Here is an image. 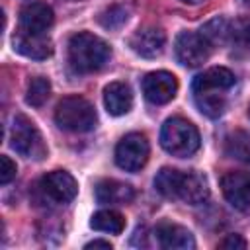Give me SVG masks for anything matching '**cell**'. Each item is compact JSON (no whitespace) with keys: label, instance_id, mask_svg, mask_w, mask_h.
Returning <instances> with one entry per match:
<instances>
[{"label":"cell","instance_id":"cell-6","mask_svg":"<svg viewBox=\"0 0 250 250\" xmlns=\"http://www.w3.org/2000/svg\"><path fill=\"white\" fill-rule=\"evenodd\" d=\"M148 141L143 133H129L125 135L115 146V162L125 172L141 170L148 160Z\"/></svg>","mask_w":250,"mask_h":250},{"label":"cell","instance_id":"cell-26","mask_svg":"<svg viewBox=\"0 0 250 250\" xmlns=\"http://www.w3.org/2000/svg\"><path fill=\"white\" fill-rule=\"evenodd\" d=\"M221 248H227V250H234V248H246V240L240 236V234H227L221 242H219Z\"/></svg>","mask_w":250,"mask_h":250},{"label":"cell","instance_id":"cell-18","mask_svg":"<svg viewBox=\"0 0 250 250\" xmlns=\"http://www.w3.org/2000/svg\"><path fill=\"white\" fill-rule=\"evenodd\" d=\"M232 31H234V23H230L225 18H213L211 21H207L201 27V35L209 41V45H225L229 39H232Z\"/></svg>","mask_w":250,"mask_h":250},{"label":"cell","instance_id":"cell-30","mask_svg":"<svg viewBox=\"0 0 250 250\" xmlns=\"http://www.w3.org/2000/svg\"><path fill=\"white\" fill-rule=\"evenodd\" d=\"M248 117H250V105H248Z\"/></svg>","mask_w":250,"mask_h":250},{"label":"cell","instance_id":"cell-25","mask_svg":"<svg viewBox=\"0 0 250 250\" xmlns=\"http://www.w3.org/2000/svg\"><path fill=\"white\" fill-rule=\"evenodd\" d=\"M232 39L240 41L246 49H250V23H234V31H232Z\"/></svg>","mask_w":250,"mask_h":250},{"label":"cell","instance_id":"cell-11","mask_svg":"<svg viewBox=\"0 0 250 250\" xmlns=\"http://www.w3.org/2000/svg\"><path fill=\"white\" fill-rule=\"evenodd\" d=\"M53 8L45 2H29L20 12V31L43 35L53 25Z\"/></svg>","mask_w":250,"mask_h":250},{"label":"cell","instance_id":"cell-22","mask_svg":"<svg viewBox=\"0 0 250 250\" xmlns=\"http://www.w3.org/2000/svg\"><path fill=\"white\" fill-rule=\"evenodd\" d=\"M51 96V82L45 76H33L27 84L25 92V102L33 107H41Z\"/></svg>","mask_w":250,"mask_h":250},{"label":"cell","instance_id":"cell-8","mask_svg":"<svg viewBox=\"0 0 250 250\" xmlns=\"http://www.w3.org/2000/svg\"><path fill=\"white\" fill-rule=\"evenodd\" d=\"M176 92H178V80L168 70H154L143 78V94L154 105L168 104L170 100H174Z\"/></svg>","mask_w":250,"mask_h":250},{"label":"cell","instance_id":"cell-2","mask_svg":"<svg viewBox=\"0 0 250 250\" xmlns=\"http://www.w3.org/2000/svg\"><path fill=\"white\" fill-rule=\"evenodd\" d=\"M111 57L109 45L88 31H80L68 41V62L76 72H96Z\"/></svg>","mask_w":250,"mask_h":250},{"label":"cell","instance_id":"cell-28","mask_svg":"<svg viewBox=\"0 0 250 250\" xmlns=\"http://www.w3.org/2000/svg\"><path fill=\"white\" fill-rule=\"evenodd\" d=\"M182 2H186V4H201L205 0H182Z\"/></svg>","mask_w":250,"mask_h":250},{"label":"cell","instance_id":"cell-19","mask_svg":"<svg viewBox=\"0 0 250 250\" xmlns=\"http://www.w3.org/2000/svg\"><path fill=\"white\" fill-rule=\"evenodd\" d=\"M90 225L94 230H102V232H109V234H121V230L125 229V219L119 211L102 209L92 217Z\"/></svg>","mask_w":250,"mask_h":250},{"label":"cell","instance_id":"cell-27","mask_svg":"<svg viewBox=\"0 0 250 250\" xmlns=\"http://www.w3.org/2000/svg\"><path fill=\"white\" fill-rule=\"evenodd\" d=\"M84 248H105V250H111V244H109V240H100V238H96V240L88 242Z\"/></svg>","mask_w":250,"mask_h":250},{"label":"cell","instance_id":"cell-23","mask_svg":"<svg viewBox=\"0 0 250 250\" xmlns=\"http://www.w3.org/2000/svg\"><path fill=\"white\" fill-rule=\"evenodd\" d=\"M129 18V8L123 6V4H115V6H109L105 8L100 16H98V21L105 27V29H117L121 27Z\"/></svg>","mask_w":250,"mask_h":250},{"label":"cell","instance_id":"cell-24","mask_svg":"<svg viewBox=\"0 0 250 250\" xmlns=\"http://www.w3.org/2000/svg\"><path fill=\"white\" fill-rule=\"evenodd\" d=\"M16 172H18L16 162H14L10 156L2 154V156H0V184H2V186L10 184V182L16 178Z\"/></svg>","mask_w":250,"mask_h":250},{"label":"cell","instance_id":"cell-17","mask_svg":"<svg viewBox=\"0 0 250 250\" xmlns=\"http://www.w3.org/2000/svg\"><path fill=\"white\" fill-rule=\"evenodd\" d=\"M135 197V189L119 180H102L96 186V199L104 205H123Z\"/></svg>","mask_w":250,"mask_h":250},{"label":"cell","instance_id":"cell-21","mask_svg":"<svg viewBox=\"0 0 250 250\" xmlns=\"http://www.w3.org/2000/svg\"><path fill=\"white\" fill-rule=\"evenodd\" d=\"M182 172L176 168H162L154 178V188L160 195L168 199H178V188H180Z\"/></svg>","mask_w":250,"mask_h":250},{"label":"cell","instance_id":"cell-7","mask_svg":"<svg viewBox=\"0 0 250 250\" xmlns=\"http://www.w3.org/2000/svg\"><path fill=\"white\" fill-rule=\"evenodd\" d=\"M174 49H176L178 61L188 68L201 66L209 59V53H211L209 41L201 33H195V31H182L176 37Z\"/></svg>","mask_w":250,"mask_h":250},{"label":"cell","instance_id":"cell-10","mask_svg":"<svg viewBox=\"0 0 250 250\" xmlns=\"http://www.w3.org/2000/svg\"><path fill=\"white\" fill-rule=\"evenodd\" d=\"M221 189L225 199L234 209H250V174L248 172H227L221 178Z\"/></svg>","mask_w":250,"mask_h":250},{"label":"cell","instance_id":"cell-12","mask_svg":"<svg viewBox=\"0 0 250 250\" xmlns=\"http://www.w3.org/2000/svg\"><path fill=\"white\" fill-rule=\"evenodd\" d=\"M131 49L145 59H154L162 55L166 45V35L160 27H143L129 39Z\"/></svg>","mask_w":250,"mask_h":250},{"label":"cell","instance_id":"cell-16","mask_svg":"<svg viewBox=\"0 0 250 250\" xmlns=\"http://www.w3.org/2000/svg\"><path fill=\"white\" fill-rule=\"evenodd\" d=\"M104 104L107 113L125 115L133 107V92L125 82H109L104 88Z\"/></svg>","mask_w":250,"mask_h":250},{"label":"cell","instance_id":"cell-5","mask_svg":"<svg viewBox=\"0 0 250 250\" xmlns=\"http://www.w3.org/2000/svg\"><path fill=\"white\" fill-rule=\"evenodd\" d=\"M10 145L12 148L25 156V158H33V160H41L47 154V145L39 133V129L35 127V123L25 117L23 113L14 115L12 119V129H10Z\"/></svg>","mask_w":250,"mask_h":250},{"label":"cell","instance_id":"cell-13","mask_svg":"<svg viewBox=\"0 0 250 250\" xmlns=\"http://www.w3.org/2000/svg\"><path fill=\"white\" fill-rule=\"evenodd\" d=\"M154 234H156V242H158L160 248H166V250H189V248H195L193 234L182 225L160 223L156 227Z\"/></svg>","mask_w":250,"mask_h":250},{"label":"cell","instance_id":"cell-29","mask_svg":"<svg viewBox=\"0 0 250 250\" xmlns=\"http://www.w3.org/2000/svg\"><path fill=\"white\" fill-rule=\"evenodd\" d=\"M242 2H244V4H246V6H250V0H242Z\"/></svg>","mask_w":250,"mask_h":250},{"label":"cell","instance_id":"cell-20","mask_svg":"<svg viewBox=\"0 0 250 250\" xmlns=\"http://www.w3.org/2000/svg\"><path fill=\"white\" fill-rule=\"evenodd\" d=\"M225 152L230 158L250 164V133L246 131H232L225 139Z\"/></svg>","mask_w":250,"mask_h":250},{"label":"cell","instance_id":"cell-1","mask_svg":"<svg viewBox=\"0 0 250 250\" xmlns=\"http://www.w3.org/2000/svg\"><path fill=\"white\" fill-rule=\"evenodd\" d=\"M234 74L225 66H213L195 76L191 84L195 105L207 117H219L229 104V90L234 86Z\"/></svg>","mask_w":250,"mask_h":250},{"label":"cell","instance_id":"cell-15","mask_svg":"<svg viewBox=\"0 0 250 250\" xmlns=\"http://www.w3.org/2000/svg\"><path fill=\"white\" fill-rule=\"evenodd\" d=\"M14 49L27 57V59H35V61H43L47 57H51L53 53V45L51 41L43 35H37V33H25V31H20L18 35H14Z\"/></svg>","mask_w":250,"mask_h":250},{"label":"cell","instance_id":"cell-14","mask_svg":"<svg viewBox=\"0 0 250 250\" xmlns=\"http://www.w3.org/2000/svg\"><path fill=\"white\" fill-rule=\"evenodd\" d=\"M209 197V186L205 176L199 172H182L180 188H178V199L186 201L188 205H199L207 201Z\"/></svg>","mask_w":250,"mask_h":250},{"label":"cell","instance_id":"cell-9","mask_svg":"<svg viewBox=\"0 0 250 250\" xmlns=\"http://www.w3.org/2000/svg\"><path fill=\"white\" fill-rule=\"evenodd\" d=\"M41 189L55 203H70L78 193V184L68 172L53 170L41 178Z\"/></svg>","mask_w":250,"mask_h":250},{"label":"cell","instance_id":"cell-3","mask_svg":"<svg viewBox=\"0 0 250 250\" xmlns=\"http://www.w3.org/2000/svg\"><path fill=\"white\" fill-rule=\"evenodd\" d=\"M199 131L193 123L184 117H170L164 121L160 131V145L162 148L178 158L191 156L199 148Z\"/></svg>","mask_w":250,"mask_h":250},{"label":"cell","instance_id":"cell-4","mask_svg":"<svg viewBox=\"0 0 250 250\" xmlns=\"http://www.w3.org/2000/svg\"><path fill=\"white\" fill-rule=\"evenodd\" d=\"M55 121L61 129L72 133H86L96 127L98 115L94 105L80 96H66L57 104Z\"/></svg>","mask_w":250,"mask_h":250}]
</instances>
